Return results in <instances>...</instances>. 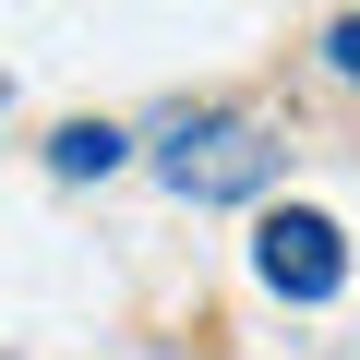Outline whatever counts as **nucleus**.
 Segmentation results:
<instances>
[{
  "mask_svg": "<svg viewBox=\"0 0 360 360\" xmlns=\"http://www.w3.org/2000/svg\"><path fill=\"white\" fill-rule=\"evenodd\" d=\"M252 276H264L276 300H336V288H348V240H336V217H312V205L264 217V229H252Z\"/></svg>",
  "mask_w": 360,
  "mask_h": 360,
  "instance_id": "obj_2",
  "label": "nucleus"
},
{
  "mask_svg": "<svg viewBox=\"0 0 360 360\" xmlns=\"http://www.w3.org/2000/svg\"><path fill=\"white\" fill-rule=\"evenodd\" d=\"M49 168H60V180H108V168H120V132H108V120H72V132L49 144Z\"/></svg>",
  "mask_w": 360,
  "mask_h": 360,
  "instance_id": "obj_3",
  "label": "nucleus"
},
{
  "mask_svg": "<svg viewBox=\"0 0 360 360\" xmlns=\"http://www.w3.org/2000/svg\"><path fill=\"white\" fill-rule=\"evenodd\" d=\"M324 60H336V72H348V84H360V13H348V25H336V37H324Z\"/></svg>",
  "mask_w": 360,
  "mask_h": 360,
  "instance_id": "obj_4",
  "label": "nucleus"
},
{
  "mask_svg": "<svg viewBox=\"0 0 360 360\" xmlns=\"http://www.w3.org/2000/svg\"><path fill=\"white\" fill-rule=\"evenodd\" d=\"M156 168H168L180 205H252L264 180H276V132L252 108H193V120H168Z\"/></svg>",
  "mask_w": 360,
  "mask_h": 360,
  "instance_id": "obj_1",
  "label": "nucleus"
}]
</instances>
